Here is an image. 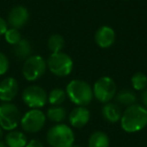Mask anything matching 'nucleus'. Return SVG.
I'll list each match as a JSON object with an SVG mask.
<instances>
[{"instance_id": "1", "label": "nucleus", "mask_w": 147, "mask_h": 147, "mask_svg": "<svg viewBox=\"0 0 147 147\" xmlns=\"http://www.w3.org/2000/svg\"><path fill=\"white\" fill-rule=\"evenodd\" d=\"M121 128L127 133H136L147 126V109L134 104L125 109L120 119Z\"/></svg>"}, {"instance_id": "2", "label": "nucleus", "mask_w": 147, "mask_h": 147, "mask_svg": "<svg viewBox=\"0 0 147 147\" xmlns=\"http://www.w3.org/2000/svg\"><path fill=\"white\" fill-rule=\"evenodd\" d=\"M67 98L77 106L87 107L93 98V89L87 82L82 80H73L65 88Z\"/></svg>"}, {"instance_id": "3", "label": "nucleus", "mask_w": 147, "mask_h": 147, "mask_svg": "<svg viewBox=\"0 0 147 147\" xmlns=\"http://www.w3.org/2000/svg\"><path fill=\"white\" fill-rule=\"evenodd\" d=\"M47 141L51 147H71L75 144V134L69 125L55 124L47 131Z\"/></svg>"}, {"instance_id": "4", "label": "nucleus", "mask_w": 147, "mask_h": 147, "mask_svg": "<svg viewBox=\"0 0 147 147\" xmlns=\"http://www.w3.org/2000/svg\"><path fill=\"white\" fill-rule=\"evenodd\" d=\"M47 69L57 77H67L74 69V61L69 55L63 53H51L47 61Z\"/></svg>"}, {"instance_id": "5", "label": "nucleus", "mask_w": 147, "mask_h": 147, "mask_svg": "<svg viewBox=\"0 0 147 147\" xmlns=\"http://www.w3.org/2000/svg\"><path fill=\"white\" fill-rule=\"evenodd\" d=\"M93 96L101 103H109L115 98L117 86L115 81L110 77H101L93 86Z\"/></svg>"}, {"instance_id": "6", "label": "nucleus", "mask_w": 147, "mask_h": 147, "mask_svg": "<svg viewBox=\"0 0 147 147\" xmlns=\"http://www.w3.org/2000/svg\"><path fill=\"white\" fill-rule=\"evenodd\" d=\"M47 69V61L40 55H31L25 59L22 67V75L28 82H34L45 75Z\"/></svg>"}, {"instance_id": "7", "label": "nucleus", "mask_w": 147, "mask_h": 147, "mask_svg": "<svg viewBox=\"0 0 147 147\" xmlns=\"http://www.w3.org/2000/svg\"><path fill=\"white\" fill-rule=\"evenodd\" d=\"M20 112L14 104L9 102L0 105V127L3 130H15L20 124Z\"/></svg>"}, {"instance_id": "8", "label": "nucleus", "mask_w": 147, "mask_h": 147, "mask_svg": "<svg viewBox=\"0 0 147 147\" xmlns=\"http://www.w3.org/2000/svg\"><path fill=\"white\" fill-rule=\"evenodd\" d=\"M47 116L39 109H31L20 119V126L27 133L39 132L45 127Z\"/></svg>"}, {"instance_id": "9", "label": "nucleus", "mask_w": 147, "mask_h": 147, "mask_svg": "<svg viewBox=\"0 0 147 147\" xmlns=\"http://www.w3.org/2000/svg\"><path fill=\"white\" fill-rule=\"evenodd\" d=\"M22 101L27 107L31 109L42 108L47 102V94L43 88L33 85L23 90Z\"/></svg>"}, {"instance_id": "10", "label": "nucleus", "mask_w": 147, "mask_h": 147, "mask_svg": "<svg viewBox=\"0 0 147 147\" xmlns=\"http://www.w3.org/2000/svg\"><path fill=\"white\" fill-rule=\"evenodd\" d=\"M29 20V12L26 7L22 5L14 6L8 14L7 22L12 28H22Z\"/></svg>"}, {"instance_id": "11", "label": "nucleus", "mask_w": 147, "mask_h": 147, "mask_svg": "<svg viewBox=\"0 0 147 147\" xmlns=\"http://www.w3.org/2000/svg\"><path fill=\"white\" fill-rule=\"evenodd\" d=\"M95 41L101 49H109L116 41V33L112 27L103 25L97 29L95 33Z\"/></svg>"}, {"instance_id": "12", "label": "nucleus", "mask_w": 147, "mask_h": 147, "mask_svg": "<svg viewBox=\"0 0 147 147\" xmlns=\"http://www.w3.org/2000/svg\"><path fill=\"white\" fill-rule=\"evenodd\" d=\"M67 119L71 126L75 128H82L89 123L91 119V113L87 107L77 106L69 112Z\"/></svg>"}, {"instance_id": "13", "label": "nucleus", "mask_w": 147, "mask_h": 147, "mask_svg": "<svg viewBox=\"0 0 147 147\" xmlns=\"http://www.w3.org/2000/svg\"><path fill=\"white\" fill-rule=\"evenodd\" d=\"M18 93V83L12 77L5 78L0 83V100L9 103L16 97Z\"/></svg>"}, {"instance_id": "14", "label": "nucleus", "mask_w": 147, "mask_h": 147, "mask_svg": "<svg viewBox=\"0 0 147 147\" xmlns=\"http://www.w3.org/2000/svg\"><path fill=\"white\" fill-rule=\"evenodd\" d=\"M102 116L107 122L109 123H116L120 121L121 116H122V110L120 106L116 103H106L102 108Z\"/></svg>"}, {"instance_id": "15", "label": "nucleus", "mask_w": 147, "mask_h": 147, "mask_svg": "<svg viewBox=\"0 0 147 147\" xmlns=\"http://www.w3.org/2000/svg\"><path fill=\"white\" fill-rule=\"evenodd\" d=\"M27 137L21 131H9L5 136V144L7 147H25L27 144Z\"/></svg>"}, {"instance_id": "16", "label": "nucleus", "mask_w": 147, "mask_h": 147, "mask_svg": "<svg viewBox=\"0 0 147 147\" xmlns=\"http://www.w3.org/2000/svg\"><path fill=\"white\" fill-rule=\"evenodd\" d=\"M115 99H116L117 105H119V106H124L127 108V107L136 104L137 95L134 90L124 89V90H121L120 92L117 93L116 96H115Z\"/></svg>"}, {"instance_id": "17", "label": "nucleus", "mask_w": 147, "mask_h": 147, "mask_svg": "<svg viewBox=\"0 0 147 147\" xmlns=\"http://www.w3.org/2000/svg\"><path fill=\"white\" fill-rule=\"evenodd\" d=\"M13 53L15 57L19 59H26L29 57H31L32 53V47L31 43L27 39L21 38L18 43L13 45Z\"/></svg>"}, {"instance_id": "18", "label": "nucleus", "mask_w": 147, "mask_h": 147, "mask_svg": "<svg viewBox=\"0 0 147 147\" xmlns=\"http://www.w3.org/2000/svg\"><path fill=\"white\" fill-rule=\"evenodd\" d=\"M110 139L103 131H95L90 135L88 140V147H109Z\"/></svg>"}, {"instance_id": "19", "label": "nucleus", "mask_w": 147, "mask_h": 147, "mask_svg": "<svg viewBox=\"0 0 147 147\" xmlns=\"http://www.w3.org/2000/svg\"><path fill=\"white\" fill-rule=\"evenodd\" d=\"M47 118L49 121L57 124H61L67 119V113L63 107L61 106H51L47 112Z\"/></svg>"}, {"instance_id": "20", "label": "nucleus", "mask_w": 147, "mask_h": 147, "mask_svg": "<svg viewBox=\"0 0 147 147\" xmlns=\"http://www.w3.org/2000/svg\"><path fill=\"white\" fill-rule=\"evenodd\" d=\"M67 99V93L61 88H55L47 95V102L51 106H61Z\"/></svg>"}, {"instance_id": "21", "label": "nucleus", "mask_w": 147, "mask_h": 147, "mask_svg": "<svg viewBox=\"0 0 147 147\" xmlns=\"http://www.w3.org/2000/svg\"><path fill=\"white\" fill-rule=\"evenodd\" d=\"M47 47L51 53H61L65 47V38L61 34H51L47 40Z\"/></svg>"}, {"instance_id": "22", "label": "nucleus", "mask_w": 147, "mask_h": 147, "mask_svg": "<svg viewBox=\"0 0 147 147\" xmlns=\"http://www.w3.org/2000/svg\"><path fill=\"white\" fill-rule=\"evenodd\" d=\"M131 85L134 91H144L147 89V76L142 71H137L131 78Z\"/></svg>"}, {"instance_id": "23", "label": "nucleus", "mask_w": 147, "mask_h": 147, "mask_svg": "<svg viewBox=\"0 0 147 147\" xmlns=\"http://www.w3.org/2000/svg\"><path fill=\"white\" fill-rule=\"evenodd\" d=\"M4 36H5V40L11 45H15L16 43H18L19 41H20L21 38H22L18 29L12 28V27L7 29L6 32L4 33Z\"/></svg>"}, {"instance_id": "24", "label": "nucleus", "mask_w": 147, "mask_h": 147, "mask_svg": "<svg viewBox=\"0 0 147 147\" xmlns=\"http://www.w3.org/2000/svg\"><path fill=\"white\" fill-rule=\"evenodd\" d=\"M9 69V61L7 57L3 53L0 51V76H2L8 71Z\"/></svg>"}, {"instance_id": "25", "label": "nucleus", "mask_w": 147, "mask_h": 147, "mask_svg": "<svg viewBox=\"0 0 147 147\" xmlns=\"http://www.w3.org/2000/svg\"><path fill=\"white\" fill-rule=\"evenodd\" d=\"M7 29H8V23L6 22L5 19L0 17V36L4 35V33L6 32Z\"/></svg>"}, {"instance_id": "26", "label": "nucleus", "mask_w": 147, "mask_h": 147, "mask_svg": "<svg viewBox=\"0 0 147 147\" xmlns=\"http://www.w3.org/2000/svg\"><path fill=\"white\" fill-rule=\"evenodd\" d=\"M25 147H45V145L41 141L37 140V139H31L27 142Z\"/></svg>"}, {"instance_id": "27", "label": "nucleus", "mask_w": 147, "mask_h": 147, "mask_svg": "<svg viewBox=\"0 0 147 147\" xmlns=\"http://www.w3.org/2000/svg\"><path fill=\"white\" fill-rule=\"evenodd\" d=\"M141 103H142V106H144L147 109V89H145L144 91H142V94L140 96Z\"/></svg>"}, {"instance_id": "28", "label": "nucleus", "mask_w": 147, "mask_h": 147, "mask_svg": "<svg viewBox=\"0 0 147 147\" xmlns=\"http://www.w3.org/2000/svg\"><path fill=\"white\" fill-rule=\"evenodd\" d=\"M2 138H3V129L0 127V141H1Z\"/></svg>"}, {"instance_id": "29", "label": "nucleus", "mask_w": 147, "mask_h": 147, "mask_svg": "<svg viewBox=\"0 0 147 147\" xmlns=\"http://www.w3.org/2000/svg\"><path fill=\"white\" fill-rule=\"evenodd\" d=\"M0 147H7L6 144H5L4 142H2V141H0Z\"/></svg>"}, {"instance_id": "30", "label": "nucleus", "mask_w": 147, "mask_h": 147, "mask_svg": "<svg viewBox=\"0 0 147 147\" xmlns=\"http://www.w3.org/2000/svg\"><path fill=\"white\" fill-rule=\"evenodd\" d=\"M71 147H82V146H80V145H77V144H74Z\"/></svg>"}]
</instances>
